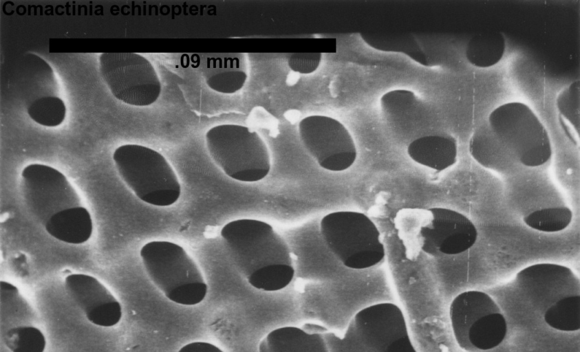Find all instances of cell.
I'll list each match as a JSON object with an SVG mask.
<instances>
[{
  "instance_id": "26",
  "label": "cell",
  "mask_w": 580,
  "mask_h": 352,
  "mask_svg": "<svg viewBox=\"0 0 580 352\" xmlns=\"http://www.w3.org/2000/svg\"><path fill=\"white\" fill-rule=\"evenodd\" d=\"M579 310V295L566 296L546 309L544 320L548 325L559 331H577L580 329Z\"/></svg>"
},
{
  "instance_id": "19",
  "label": "cell",
  "mask_w": 580,
  "mask_h": 352,
  "mask_svg": "<svg viewBox=\"0 0 580 352\" xmlns=\"http://www.w3.org/2000/svg\"><path fill=\"white\" fill-rule=\"evenodd\" d=\"M407 153L418 164L440 172L456 162L457 144L450 136L427 135L411 141Z\"/></svg>"
},
{
  "instance_id": "24",
  "label": "cell",
  "mask_w": 580,
  "mask_h": 352,
  "mask_svg": "<svg viewBox=\"0 0 580 352\" xmlns=\"http://www.w3.org/2000/svg\"><path fill=\"white\" fill-rule=\"evenodd\" d=\"M362 39L372 48L384 52H401L425 66L431 60L411 35L383 34L374 32H361Z\"/></svg>"
},
{
  "instance_id": "16",
  "label": "cell",
  "mask_w": 580,
  "mask_h": 352,
  "mask_svg": "<svg viewBox=\"0 0 580 352\" xmlns=\"http://www.w3.org/2000/svg\"><path fill=\"white\" fill-rule=\"evenodd\" d=\"M497 312H500L499 307L483 292L468 291L458 295L451 304L449 315L458 345L465 351H475L468 338L471 327L481 317Z\"/></svg>"
},
{
  "instance_id": "1",
  "label": "cell",
  "mask_w": 580,
  "mask_h": 352,
  "mask_svg": "<svg viewBox=\"0 0 580 352\" xmlns=\"http://www.w3.org/2000/svg\"><path fill=\"white\" fill-rule=\"evenodd\" d=\"M221 236L231 262L253 287L276 292L292 281L294 269L290 250L270 224L235 220L222 228Z\"/></svg>"
},
{
  "instance_id": "21",
  "label": "cell",
  "mask_w": 580,
  "mask_h": 352,
  "mask_svg": "<svg viewBox=\"0 0 580 352\" xmlns=\"http://www.w3.org/2000/svg\"><path fill=\"white\" fill-rule=\"evenodd\" d=\"M45 228L49 234L59 241L80 244L90 238L93 225L89 212L80 206L56 213L47 221Z\"/></svg>"
},
{
  "instance_id": "8",
  "label": "cell",
  "mask_w": 580,
  "mask_h": 352,
  "mask_svg": "<svg viewBox=\"0 0 580 352\" xmlns=\"http://www.w3.org/2000/svg\"><path fill=\"white\" fill-rule=\"evenodd\" d=\"M99 65L111 94L124 103L149 106L159 98L160 79L144 56L131 52H104L100 55Z\"/></svg>"
},
{
  "instance_id": "5",
  "label": "cell",
  "mask_w": 580,
  "mask_h": 352,
  "mask_svg": "<svg viewBox=\"0 0 580 352\" xmlns=\"http://www.w3.org/2000/svg\"><path fill=\"white\" fill-rule=\"evenodd\" d=\"M205 140L213 160L232 179L254 182L269 173L268 149L259 135L248 127L217 125L207 131Z\"/></svg>"
},
{
  "instance_id": "4",
  "label": "cell",
  "mask_w": 580,
  "mask_h": 352,
  "mask_svg": "<svg viewBox=\"0 0 580 352\" xmlns=\"http://www.w3.org/2000/svg\"><path fill=\"white\" fill-rule=\"evenodd\" d=\"M113 160L129 188L142 201L155 206H169L179 199L181 186L175 172L158 151L138 144L118 147Z\"/></svg>"
},
{
  "instance_id": "27",
  "label": "cell",
  "mask_w": 580,
  "mask_h": 352,
  "mask_svg": "<svg viewBox=\"0 0 580 352\" xmlns=\"http://www.w3.org/2000/svg\"><path fill=\"white\" fill-rule=\"evenodd\" d=\"M572 210L568 207L547 208L526 215L524 223L530 228L544 232H557L566 229L571 223Z\"/></svg>"
},
{
  "instance_id": "25",
  "label": "cell",
  "mask_w": 580,
  "mask_h": 352,
  "mask_svg": "<svg viewBox=\"0 0 580 352\" xmlns=\"http://www.w3.org/2000/svg\"><path fill=\"white\" fill-rule=\"evenodd\" d=\"M507 324L500 313H492L478 319L470 328L468 338L477 350H489L497 346L505 338Z\"/></svg>"
},
{
  "instance_id": "12",
  "label": "cell",
  "mask_w": 580,
  "mask_h": 352,
  "mask_svg": "<svg viewBox=\"0 0 580 352\" xmlns=\"http://www.w3.org/2000/svg\"><path fill=\"white\" fill-rule=\"evenodd\" d=\"M515 283L519 290L538 305L550 306L566 296L575 295L579 279L568 267L554 263H538L519 271Z\"/></svg>"
},
{
  "instance_id": "30",
  "label": "cell",
  "mask_w": 580,
  "mask_h": 352,
  "mask_svg": "<svg viewBox=\"0 0 580 352\" xmlns=\"http://www.w3.org/2000/svg\"><path fill=\"white\" fill-rule=\"evenodd\" d=\"M579 81L576 80L558 95L556 104L563 116L579 133Z\"/></svg>"
},
{
  "instance_id": "31",
  "label": "cell",
  "mask_w": 580,
  "mask_h": 352,
  "mask_svg": "<svg viewBox=\"0 0 580 352\" xmlns=\"http://www.w3.org/2000/svg\"><path fill=\"white\" fill-rule=\"evenodd\" d=\"M321 58V53H293L288 56V64L294 72L309 74L317 69Z\"/></svg>"
},
{
  "instance_id": "23",
  "label": "cell",
  "mask_w": 580,
  "mask_h": 352,
  "mask_svg": "<svg viewBox=\"0 0 580 352\" xmlns=\"http://www.w3.org/2000/svg\"><path fill=\"white\" fill-rule=\"evenodd\" d=\"M506 41L498 32H485L474 35L468 42L465 55L473 65L486 68L498 63L505 52Z\"/></svg>"
},
{
  "instance_id": "11",
  "label": "cell",
  "mask_w": 580,
  "mask_h": 352,
  "mask_svg": "<svg viewBox=\"0 0 580 352\" xmlns=\"http://www.w3.org/2000/svg\"><path fill=\"white\" fill-rule=\"evenodd\" d=\"M431 221L421 230V250L433 256L457 255L476 242L477 231L465 215L444 208H431Z\"/></svg>"
},
{
  "instance_id": "18",
  "label": "cell",
  "mask_w": 580,
  "mask_h": 352,
  "mask_svg": "<svg viewBox=\"0 0 580 352\" xmlns=\"http://www.w3.org/2000/svg\"><path fill=\"white\" fill-rule=\"evenodd\" d=\"M469 148L473 158L490 170L508 173L519 165L498 139L487 121L473 132Z\"/></svg>"
},
{
  "instance_id": "17",
  "label": "cell",
  "mask_w": 580,
  "mask_h": 352,
  "mask_svg": "<svg viewBox=\"0 0 580 352\" xmlns=\"http://www.w3.org/2000/svg\"><path fill=\"white\" fill-rule=\"evenodd\" d=\"M327 330L314 324H305L302 328L279 327L261 340L259 352H329L324 337Z\"/></svg>"
},
{
  "instance_id": "9",
  "label": "cell",
  "mask_w": 580,
  "mask_h": 352,
  "mask_svg": "<svg viewBox=\"0 0 580 352\" xmlns=\"http://www.w3.org/2000/svg\"><path fill=\"white\" fill-rule=\"evenodd\" d=\"M298 130L305 148L321 168L340 172L354 163L357 156L354 142L337 120L320 115L307 116L300 120Z\"/></svg>"
},
{
  "instance_id": "28",
  "label": "cell",
  "mask_w": 580,
  "mask_h": 352,
  "mask_svg": "<svg viewBox=\"0 0 580 352\" xmlns=\"http://www.w3.org/2000/svg\"><path fill=\"white\" fill-rule=\"evenodd\" d=\"M4 342L12 352H43L46 342L43 333L32 326H18L8 329Z\"/></svg>"
},
{
  "instance_id": "22",
  "label": "cell",
  "mask_w": 580,
  "mask_h": 352,
  "mask_svg": "<svg viewBox=\"0 0 580 352\" xmlns=\"http://www.w3.org/2000/svg\"><path fill=\"white\" fill-rule=\"evenodd\" d=\"M432 220L429 209L402 208L394 218V226L407 258L413 260L421 250V230Z\"/></svg>"
},
{
  "instance_id": "32",
  "label": "cell",
  "mask_w": 580,
  "mask_h": 352,
  "mask_svg": "<svg viewBox=\"0 0 580 352\" xmlns=\"http://www.w3.org/2000/svg\"><path fill=\"white\" fill-rule=\"evenodd\" d=\"M178 352H223L216 346L205 342H194L184 345Z\"/></svg>"
},
{
  "instance_id": "7",
  "label": "cell",
  "mask_w": 580,
  "mask_h": 352,
  "mask_svg": "<svg viewBox=\"0 0 580 352\" xmlns=\"http://www.w3.org/2000/svg\"><path fill=\"white\" fill-rule=\"evenodd\" d=\"M487 122L519 164L537 167L550 159L549 135L537 115L524 103L503 104L491 112Z\"/></svg>"
},
{
  "instance_id": "15",
  "label": "cell",
  "mask_w": 580,
  "mask_h": 352,
  "mask_svg": "<svg viewBox=\"0 0 580 352\" xmlns=\"http://www.w3.org/2000/svg\"><path fill=\"white\" fill-rule=\"evenodd\" d=\"M201 63L206 85L216 92L235 94L246 83L247 63L243 53L205 54Z\"/></svg>"
},
{
  "instance_id": "29",
  "label": "cell",
  "mask_w": 580,
  "mask_h": 352,
  "mask_svg": "<svg viewBox=\"0 0 580 352\" xmlns=\"http://www.w3.org/2000/svg\"><path fill=\"white\" fill-rule=\"evenodd\" d=\"M29 116L38 124L45 126H56L64 120L66 108L64 102L58 96L40 98L26 107Z\"/></svg>"
},
{
  "instance_id": "2",
  "label": "cell",
  "mask_w": 580,
  "mask_h": 352,
  "mask_svg": "<svg viewBox=\"0 0 580 352\" xmlns=\"http://www.w3.org/2000/svg\"><path fill=\"white\" fill-rule=\"evenodd\" d=\"M324 337L329 352H417L402 311L390 302L358 311L343 337L328 331Z\"/></svg>"
},
{
  "instance_id": "3",
  "label": "cell",
  "mask_w": 580,
  "mask_h": 352,
  "mask_svg": "<svg viewBox=\"0 0 580 352\" xmlns=\"http://www.w3.org/2000/svg\"><path fill=\"white\" fill-rule=\"evenodd\" d=\"M140 254L149 277L170 300L195 305L204 299L207 285L199 267L182 247L155 241L146 243Z\"/></svg>"
},
{
  "instance_id": "6",
  "label": "cell",
  "mask_w": 580,
  "mask_h": 352,
  "mask_svg": "<svg viewBox=\"0 0 580 352\" xmlns=\"http://www.w3.org/2000/svg\"><path fill=\"white\" fill-rule=\"evenodd\" d=\"M320 226L327 248L345 267L366 269L385 258L380 232L365 214L354 211L331 212L322 218Z\"/></svg>"
},
{
  "instance_id": "14",
  "label": "cell",
  "mask_w": 580,
  "mask_h": 352,
  "mask_svg": "<svg viewBox=\"0 0 580 352\" xmlns=\"http://www.w3.org/2000/svg\"><path fill=\"white\" fill-rule=\"evenodd\" d=\"M15 87L25 107L40 98L58 95L53 69L45 60L32 53L21 59L15 74Z\"/></svg>"
},
{
  "instance_id": "13",
  "label": "cell",
  "mask_w": 580,
  "mask_h": 352,
  "mask_svg": "<svg viewBox=\"0 0 580 352\" xmlns=\"http://www.w3.org/2000/svg\"><path fill=\"white\" fill-rule=\"evenodd\" d=\"M65 287L92 323L109 327L120 320V302L96 278L83 274H70L65 278Z\"/></svg>"
},
{
  "instance_id": "10",
  "label": "cell",
  "mask_w": 580,
  "mask_h": 352,
  "mask_svg": "<svg viewBox=\"0 0 580 352\" xmlns=\"http://www.w3.org/2000/svg\"><path fill=\"white\" fill-rule=\"evenodd\" d=\"M21 190L28 210L44 226L56 213L81 206L78 193L66 177L47 165L25 166L21 173Z\"/></svg>"
},
{
  "instance_id": "20",
  "label": "cell",
  "mask_w": 580,
  "mask_h": 352,
  "mask_svg": "<svg viewBox=\"0 0 580 352\" xmlns=\"http://www.w3.org/2000/svg\"><path fill=\"white\" fill-rule=\"evenodd\" d=\"M421 104L411 91L396 89L387 92L380 98L384 118L396 132H410L418 124Z\"/></svg>"
}]
</instances>
